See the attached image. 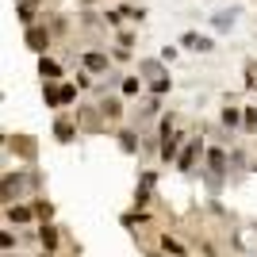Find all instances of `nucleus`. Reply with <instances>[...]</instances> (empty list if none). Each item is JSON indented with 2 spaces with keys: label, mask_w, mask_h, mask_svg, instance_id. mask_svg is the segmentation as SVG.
I'll list each match as a JSON object with an SVG mask.
<instances>
[{
  "label": "nucleus",
  "mask_w": 257,
  "mask_h": 257,
  "mask_svg": "<svg viewBox=\"0 0 257 257\" xmlns=\"http://www.w3.org/2000/svg\"><path fill=\"white\" fill-rule=\"evenodd\" d=\"M73 96H77V88H73V85H50V88H46V104H50V107L69 104Z\"/></svg>",
  "instance_id": "1"
},
{
  "label": "nucleus",
  "mask_w": 257,
  "mask_h": 257,
  "mask_svg": "<svg viewBox=\"0 0 257 257\" xmlns=\"http://www.w3.org/2000/svg\"><path fill=\"white\" fill-rule=\"evenodd\" d=\"M169 123H173V119H165V139H161V158H165V161L177 158V142H181V135H173Z\"/></svg>",
  "instance_id": "2"
},
{
  "label": "nucleus",
  "mask_w": 257,
  "mask_h": 257,
  "mask_svg": "<svg viewBox=\"0 0 257 257\" xmlns=\"http://www.w3.org/2000/svg\"><path fill=\"white\" fill-rule=\"evenodd\" d=\"M196 158H200V142H188V146H184V154L177 158V169H192Z\"/></svg>",
  "instance_id": "3"
},
{
  "label": "nucleus",
  "mask_w": 257,
  "mask_h": 257,
  "mask_svg": "<svg viewBox=\"0 0 257 257\" xmlns=\"http://www.w3.org/2000/svg\"><path fill=\"white\" fill-rule=\"evenodd\" d=\"M184 46H188V50H211V39H207V35L188 31V35H184Z\"/></svg>",
  "instance_id": "4"
},
{
  "label": "nucleus",
  "mask_w": 257,
  "mask_h": 257,
  "mask_svg": "<svg viewBox=\"0 0 257 257\" xmlns=\"http://www.w3.org/2000/svg\"><path fill=\"white\" fill-rule=\"evenodd\" d=\"M39 242H43L46 249H54V246H58V230H54L50 223H43V226H39Z\"/></svg>",
  "instance_id": "5"
},
{
  "label": "nucleus",
  "mask_w": 257,
  "mask_h": 257,
  "mask_svg": "<svg viewBox=\"0 0 257 257\" xmlns=\"http://www.w3.org/2000/svg\"><path fill=\"white\" fill-rule=\"evenodd\" d=\"M27 43H31L35 50H46V43H50V35H46V31H39V27H31V31H27Z\"/></svg>",
  "instance_id": "6"
},
{
  "label": "nucleus",
  "mask_w": 257,
  "mask_h": 257,
  "mask_svg": "<svg viewBox=\"0 0 257 257\" xmlns=\"http://www.w3.org/2000/svg\"><path fill=\"white\" fill-rule=\"evenodd\" d=\"M39 73H43L46 81H58V77H62V69H58V62H50V58H43V62H39Z\"/></svg>",
  "instance_id": "7"
},
{
  "label": "nucleus",
  "mask_w": 257,
  "mask_h": 257,
  "mask_svg": "<svg viewBox=\"0 0 257 257\" xmlns=\"http://www.w3.org/2000/svg\"><path fill=\"white\" fill-rule=\"evenodd\" d=\"M207 165H211V173H223L226 169V154L223 150H207Z\"/></svg>",
  "instance_id": "8"
},
{
  "label": "nucleus",
  "mask_w": 257,
  "mask_h": 257,
  "mask_svg": "<svg viewBox=\"0 0 257 257\" xmlns=\"http://www.w3.org/2000/svg\"><path fill=\"white\" fill-rule=\"evenodd\" d=\"M27 219H31L27 207H8V223H27Z\"/></svg>",
  "instance_id": "9"
},
{
  "label": "nucleus",
  "mask_w": 257,
  "mask_h": 257,
  "mask_svg": "<svg viewBox=\"0 0 257 257\" xmlns=\"http://www.w3.org/2000/svg\"><path fill=\"white\" fill-rule=\"evenodd\" d=\"M161 246H165V253H177V257H184V246L177 242V238H169V234H165V238H161Z\"/></svg>",
  "instance_id": "10"
},
{
  "label": "nucleus",
  "mask_w": 257,
  "mask_h": 257,
  "mask_svg": "<svg viewBox=\"0 0 257 257\" xmlns=\"http://www.w3.org/2000/svg\"><path fill=\"white\" fill-rule=\"evenodd\" d=\"M85 65H88V69H107V58H104V54H88Z\"/></svg>",
  "instance_id": "11"
},
{
  "label": "nucleus",
  "mask_w": 257,
  "mask_h": 257,
  "mask_svg": "<svg viewBox=\"0 0 257 257\" xmlns=\"http://www.w3.org/2000/svg\"><path fill=\"white\" fill-rule=\"evenodd\" d=\"M223 123H226V127H234V123H238V111H234V107H226V111H223Z\"/></svg>",
  "instance_id": "12"
},
{
  "label": "nucleus",
  "mask_w": 257,
  "mask_h": 257,
  "mask_svg": "<svg viewBox=\"0 0 257 257\" xmlns=\"http://www.w3.org/2000/svg\"><path fill=\"white\" fill-rule=\"evenodd\" d=\"M69 131H73V127H69V123H65V119H62V123H58V139L65 142V139H69Z\"/></svg>",
  "instance_id": "13"
},
{
  "label": "nucleus",
  "mask_w": 257,
  "mask_h": 257,
  "mask_svg": "<svg viewBox=\"0 0 257 257\" xmlns=\"http://www.w3.org/2000/svg\"><path fill=\"white\" fill-rule=\"evenodd\" d=\"M253 169H257V165H253Z\"/></svg>",
  "instance_id": "14"
}]
</instances>
